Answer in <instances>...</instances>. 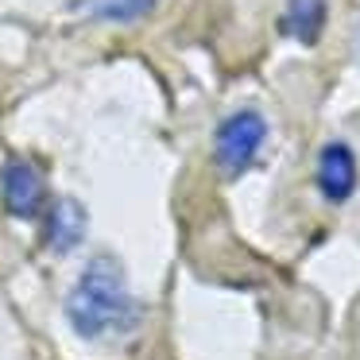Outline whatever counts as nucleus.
<instances>
[{
  "label": "nucleus",
  "instance_id": "obj_1",
  "mask_svg": "<svg viewBox=\"0 0 360 360\" xmlns=\"http://www.w3.org/2000/svg\"><path fill=\"white\" fill-rule=\"evenodd\" d=\"M66 321L82 341H105L140 326V302L128 290V275L117 256H94L66 295Z\"/></svg>",
  "mask_w": 360,
  "mask_h": 360
},
{
  "label": "nucleus",
  "instance_id": "obj_2",
  "mask_svg": "<svg viewBox=\"0 0 360 360\" xmlns=\"http://www.w3.org/2000/svg\"><path fill=\"white\" fill-rule=\"evenodd\" d=\"M264 140H267V120L256 109H240L233 117H225L217 124V136H213V159H217L221 174L225 179L244 174L256 163Z\"/></svg>",
  "mask_w": 360,
  "mask_h": 360
},
{
  "label": "nucleus",
  "instance_id": "obj_3",
  "mask_svg": "<svg viewBox=\"0 0 360 360\" xmlns=\"http://www.w3.org/2000/svg\"><path fill=\"white\" fill-rule=\"evenodd\" d=\"M0 198L4 210L20 221H35L47 205V182H43L39 167L27 159H8L0 171Z\"/></svg>",
  "mask_w": 360,
  "mask_h": 360
},
{
  "label": "nucleus",
  "instance_id": "obj_4",
  "mask_svg": "<svg viewBox=\"0 0 360 360\" xmlns=\"http://www.w3.org/2000/svg\"><path fill=\"white\" fill-rule=\"evenodd\" d=\"M318 190L326 202H349L356 190V155L349 143H326L318 151Z\"/></svg>",
  "mask_w": 360,
  "mask_h": 360
},
{
  "label": "nucleus",
  "instance_id": "obj_5",
  "mask_svg": "<svg viewBox=\"0 0 360 360\" xmlns=\"http://www.w3.org/2000/svg\"><path fill=\"white\" fill-rule=\"evenodd\" d=\"M86 205L78 202V198H58V202H51L47 210V248L58 252V256H66V252H74L82 240H86Z\"/></svg>",
  "mask_w": 360,
  "mask_h": 360
},
{
  "label": "nucleus",
  "instance_id": "obj_6",
  "mask_svg": "<svg viewBox=\"0 0 360 360\" xmlns=\"http://www.w3.org/2000/svg\"><path fill=\"white\" fill-rule=\"evenodd\" d=\"M159 8V0H70L66 12L94 24H136V20L151 16Z\"/></svg>",
  "mask_w": 360,
  "mask_h": 360
},
{
  "label": "nucleus",
  "instance_id": "obj_7",
  "mask_svg": "<svg viewBox=\"0 0 360 360\" xmlns=\"http://www.w3.org/2000/svg\"><path fill=\"white\" fill-rule=\"evenodd\" d=\"M326 20H329V8L326 0H287V8H283V35L298 39L302 47H314L326 32Z\"/></svg>",
  "mask_w": 360,
  "mask_h": 360
}]
</instances>
